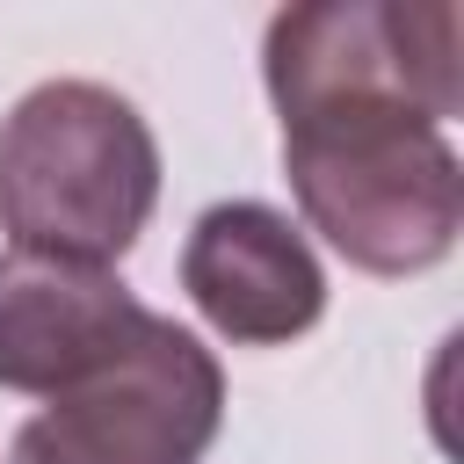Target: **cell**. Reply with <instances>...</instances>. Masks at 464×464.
I'll list each match as a JSON object with an SVG mask.
<instances>
[{"label":"cell","instance_id":"3957f363","mask_svg":"<svg viewBox=\"0 0 464 464\" xmlns=\"http://www.w3.org/2000/svg\"><path fill=\"white\" fill-rule=\"evenodd\" d=\"M225 420L218 355L174 326L145 319L138 341L87 384L58 392L7 442V464H203Z\"/></svg>","mask_w":464,"mask_h":464},{"label":"cell","instance_id":"8992f818","mask_svg":"<svg viewBox=\"0 0 464 464\" xmlns=\"http://www.w3.org/2000/svg\"><path fill=\"white\" fill-rule=\"evenodd\" d=\"M152 312L116 268L58 254H0V392L58 399L116 362Z\"/></svg>","mask_w":464,"mask_h":464},{"label":"cell","instance_id":"6da1fadb","mask_svg":"<svg viewBox=\"0 0 464 464\" xmlns=\"http://www.w3.org/2000/svg\"><path fill=\"white\" fill-rule=\"evenodd\" d=\"M283 174L304 225L362 276H420L464 232V160L406 102L341 94L283 116Z\"/></svg>","mask_w":464,"mask_h":464},{"label":"cell","instance_id":"277c9868","mask_svg":"<svg viewBox=\"0 0 464 464\" xmlns=\"http://www.w3.org/2000/svg\"><path fill=\"white\" fill-rule=\"evenodd\" d=\"M464 22L450 0H304L261 36V80L276 116L341 94H384L450 123L464 109Z\"/></svg>","mask_w":464,"mask_h":464},{"label":"cell","instance_id":"5b68a950","mask_svg":"<svg viewBox=\"0 0 464 464\" xmlns=\"http://www.w3.org/2000/svg\"><path fill=\"white\" fill-rule=\"evenodd\" d=\"M181 290L203 312L210 334L232 348H283L319 326L326 312V268L312 239L254 196L210 203L181 239Z\"/></svg>","mask_w":464,"mask_h":464},{"label":"cell","instance_id":"7a4b0ae2","mask_svg":"<svg viewBox=\"0 0 464 464\" xmlns=\"http://www.w3.org/2000/svg\"><path fill=\"white\" fill-rule=\"evenodd\" d=\"M160 203V138L102 80H44L0 116V232L109 268Z\"/></svg>","mask_w":464,"mask_h":464}]
</instances>
